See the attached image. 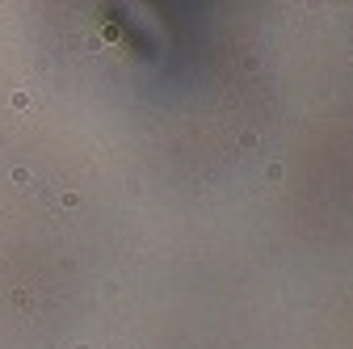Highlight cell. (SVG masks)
Returning a JSON list of instances; mask_svg holds the SVG:
<instances>
[{
    "instance_id": "obj_1",
    "label": "cell",
    "mask_w": 353,
    "mask_h": 349,
    "mask_svg": "<svg viewBox=\"0 0 353 349\" xmlns=\"http://www.w3.org/2000/svg\"><path fill=\"white\" fill-rule=\"evenodd\" d=\"M13 109H30V93H13Z\"/></svg>"
},
{
    "instance_id": "obj_2",
    "label": "cell",
    "mask_w": 353,
    "mask_h": 349,
    "mask_svg": "<svg viewBox=\"0 0 353 349\" xmlns=\"http://www.w3.org/2000/svg\"><path fill=\"white\" fill-rule=\"evenodd\" d=\"M13 181H17V185H25V181H30V169H21V164H17V169H13Z\"/></svg>"
},
{
    "instance_id": "obj_3",
    "label": "cell",
    "mask_w": 353,
    "mask_h": 349,
    "mask_svg": "<svg viewBox=\"0 0 353 349\" xmlns=\"http://www.w3.org/2000/svg\"><path fill=\"white\" fill-rule=\"evenodd\" d=\"M76 349H88V345H76Z\"/></svg>"
}]
</instances>
